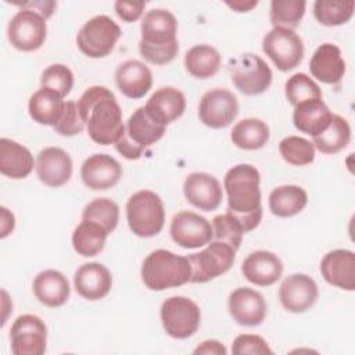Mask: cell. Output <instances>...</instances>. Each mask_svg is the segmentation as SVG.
I'll use <instances>...</instances> for the list:
<instances>
[{
    "label": "cell",
    "instance_id": "obj_40",
    "mask_svg": "<svg viewBox=\"0 0 355 355\" xmlns=\"http://www.w3.org/2000/svg\"><path fill=\"white\" fill-rule=\"evenodd\" d=\"M279 153L282 158L290 165L304 166L315 159L313 144L300 136H287L279 143Z\"/></svg>",
    "mask_w": 355,
    "mask_h": 355
},
{
    "label": "cell",
    "instance_id": "obj_38",
    "mask_svg": "<svg viewBox=\"0 0 355 355\" xmlns=\"http://www.w3.org/2000/svg\"><path fill=\"white\" fill-rule=\"evenodd\" d=\"M306 3L304 0H273L270 3V22L273 28L294 31L304 14Z\"/></svg>",
    "mask_w": 355,
    "mask_h": 355
},
{
    "label": "cell",
    "instance_id": "obj_7",
    "mask_svg": "<svg viewBox=\"0 0 355 355\" xmlns=\"http://www.w3.org/2000/svg\"><path fill=\"white\" fill-rule=\"evenodd\" d=\"M122 32L108 15H96L86 21L76 35L78 49L90 58L107 57L115 47Z\"/></svg>",
    "mask_w": 355,
    "mask_h": 355
},
{
    "label": "cell",
    "instance_id": "obj_15",
    "mask_svg": "<svg viewBox=\"0 0 355 355\" xmlns=\"http://www.w3.org/2000/svg\"><path fill=\"white\" fill-rule=\"evenodd\" d=\"M172 240L183 248H200L214 237L212 225L191 211L178 212L171 222Z\"/></svg>",
    "mask_w": 355,
    "mask_h": 355
},
{
    "label": "cell",
    "instance_id": "obj_47",
    "mask_svg": "<svg viewBox=\"0 0 355 355\" xmlns=\"http://www.w3.org/2000/svg\"><path fill=\"white\" fill-rule=\"evenodd\" d=\"M226 348L222 343L216 341V340H207L202 341L194 351L193 354H212V355H226Z\"/></svg>",
    "mask_w": 355,
    "mask_h": 355
},
{
    "label": "cell",
    "instance_id": "obj_26",
    "mask_svg": "<svg viewBox=\"0 0 355 355\" xmlns=\"http://www.w3.org/2000/svg\"><path fill=\"white\" fill-rule=\"evenodd\" d=\"M309 71L318 80L336 85L345 73V61L341 57V50L331 43L320 44L311 57Z\"/></svg>",
    "mask_w": 355,
    "mask_h": 355
},
{
    "label": "cell",
    "instance_id": "obj_8",
    "mask_svg": "<svg viewBox=\"0 0 355 355\" xmlns=\"http://www.w3.org/2000/svg\"><path fill=\"white\" fill-rule=\"evenodd\" d=\"M230 79L236 89L247 96L266 92L272 83L269 65L257 54L245 53L229 61Z\"/></svg>",
    "mask_w": 355,
    "mask_h": 355
},
{
    "label": "cell",
    "instance_id": "obj_41",
    "mask_svg": "<svg viewBox=\"0 0 355 355\" xmlns=\"http://www.w3.org/2000/svg\"><path fill=\"white\" fill-rule=\"evenodd\" d=\"M40 85L43 89L65 97L73 86V73L64 64H51L42 72Z\"/></svg>",
    "mask_w": 355,
    "mask_h": 355
},
{
    "label": "cell",
    "instance_id": "obj_29",
    "mask_svg": "<svg viewBox=\"0 0 355 355\" xmlns=\"http://www.w3.org/2000/svg\"><path fill=\"white\" fill-rule=\"evenodd\" d=\"M331 118L333 114L322 98L301 103L294 107L293 112L294 126L312 137L320 135L330 125Z\"/></svg>",
    "mask_w": 355,
    "mask_h": 355
},
{
    "label": "cell",
    "instance_id": "obj_22",
    "mask_svg": "<svg viewBox=\"0 0 355 355\" xmlns=\"http://www.w3.org/2000/svg\"><path fill=\"white\" fill-rule=\"evenodd\" d=\"M76 293L89 301H97L108 295L112 286L111 272L98 262L83 263L73 276Z\"/></svg>",
    "mask_w": 355,
    "mask_h": 355
},
{
    "label": "cell",
    "instance_id": "obj_16",
    "mask_svg": "<svg viewBox=\"0 0 355 355\" xmlns=\"http://www.w3.org/2000/svg\"><path fill=\"white\" fill-rule=\"evenodd\" d=\"M316 282L304 273L290 275L279 288V300L283 308L291 313H302L312 308L318 300Z\"/></svg>",
    "mask_w": 355,
    "mask_h": 355
},
{
    "label": "cell",
    "instance_id": "obj_45",
    "mask_svg": "<svg viewBox=\"0 0 355 355\" xmlns=\"http://www.w3.org/2000/svg\"><path fill=\"white\" fill-rule=\"evenodd\" d=\"M114 8H115L116 15L122 21L135 22L141 17V14L146 8V1H122V0H118V1H115Z\"/></svg>",
    "mask_w": 355,
    "mask_h": 355
},
{
    "label": "cell",
    "instance_id": "obj_49",
    "mask_svg": "<svg viewBox=\"0 0 355 355\" xmlns=\"http://www.w3.org/2000/svg\"><path fill=\"white\" fill-rule=\"evenodd\" d=\"M226 4H227V7L233 8L237 12H247L251 8H254L258 4V1L257 0H251V1H241V0H239V1H227Z\"/></svg>",
    "mask_w": 355,
    "mask_h": 355
},
{
    "label": "cell",
    "instance_id": "obj_30",
    "mask_svg": "<svg viewBox=\"0 0 355 355\" xmlns=\"http://www.w3.org/2000/svg\"><path fill=\"white\" fill-rule=\"evenodd\" d=\"M64 105L65 101L61 96L42 87L31 96L28 111L35 122L46 126H55L62 115Z\"/></svg>",
    "mask_w": 355,
    "mask_h": 355
},
{
    "label": "cell",
    "instance_id": "obj_6",
    "mask_svg": "<svg viewBox=\"0 0 355 355\" xmlns=\"http://www.w3.org/2000/svg\"><path fill=\"white\" fill-rule=\"evenodd\" d=\"M126 219L136 236H157L165 223V209L161 197L151 190L136 191L126 202Z\"/></svg>",
    "mask_w": 355,
    "mask_h": 355
},
{
    "label": "cell",
    "instance_id": "obj_34",
    "mask_svg": "<svg viewBox=\"0 0 355 355\" xmlns=\"http://www.w3.org/2000/svg\"><path fill=\"white\" fill-rule=\"evenodd\" d=\"M107 236L108 233L98 223L82 219L72 233L73 250L82 257H96L103 251Z\"/></svg>",
    "mask_w": 355,
    "mask_h": 355
},
{
    "label": "cell",
    "instance_id": "obj_46",
    "mask_svg": "<svg viewBox=\"0 0 355 355\" xmlns=\"http://www.w3.org/2000/svg\"><path fill=\"white\" fill-rule=\"evenodd\" d=\"M22 7V10H32L39 12L42 17H44V19L50 18L54 12V8L57 7L55 1H28V3H22L18 4Z\"/></svg>",
    "mask_w": 355,
    "mask_h": 355
},
{
    "label": "cell",
    "instance_id": "obj_2",
    "mask_svg": "<svg viewBox=\"0 0 355 355\" xmlns=\"http://www.w3.org/2000/svg\"><path fill=\"white\" fill-rule=\"evenodd\" d=\"M259 171L250 164L230 168L223 179L227 194V214L234 216L244 233L254 230L262 219Z\"/></svg>",
    "mask_w": 355,
    "mask_h": 355
},
{
    "label": "cell",
    "instance_id": "obj_12",
    "mask_svg": "<svg viewBox=\"0 0 355 355\" xmlns=\"http://www.w3.org/2000/svg\"><path fill=\"white\" fill-rule=\"evenodd\" d=\"M46 35V19L36 11L19 10L8 22V42L17 50L35 51L40 49Z\"/></svg>",
    "mask_w": 355,
    "mask_h": 355
},
{
    "label": "cell",
    "instance_id": "obj_44",
    "mask_svg": "<svg viewBox=\"0 0 355 355\" xmlns=\"http://www.w3.org/2000/svg\"><path fill=\"white\" fill-rule=\"evenodd\" d=\"M232 352L234 355H265L273 354L268 343L257 334H240L233 340Z\"/></svg>",
    "mask_w": 355,
    "mask_h": 355
},
{
    "label": "cell",
    "instance_id": "obj_19",
    "mask_svg": "<svg viewBox=\"0 0 355 355\" xmlns=\"http://www.w3.org/2000/svg\"><path fill=\"white\" fill-rule=\"evenodd\" d=\"M80 178L90 190H107L122 178V166L108 154H93L82 164Z\"/></svg>",
    "mask_w": 355,
    "mask_h": 355
},
{
    "label": "cell",
    "instance_id": "obj_36",
    "mask_svg": "<svg viewBox=\"0 0 355 355\" xmlns=\"http://www.w3.org/2000/svg\"><path fill=\"white\" fill-rule=\"evenodd\" d=\"M355 10V3L349 1H331L316 0L313 3V15L319 24L324 26H338L348 22Z\"/></svg>",
    "mask_w": 355,
    "mask_h": 355
},
{
    "label": "cell",
    "instance_id": "obj_18",
    "mask_svg": "<svg viewBox=\"0 0 355 355\" xmlns=\"http://www.w3.org/2000/svg\"><path fill=\"white\" fill-rule=\"evenodd\" d=\"M227 305L230 316L241 326H259L268 312L262 294L250 287H239L232 291Z\"/></svg>",
    "mask_w": 355,
    "mask_h": 355
},
{
    "label": "cell",
    "instance_id": "obj_4",
    "mask_svg": "<svg viewBox=\"0 0 355 355\" xmlns=\"http://www.w3.org/2000/svg\"><path fill=\"white\" fill-rule=\"evenodd\" d=\"M191 268L186 257L168 250H155L143 262V283L154 291L179 287L190 282Z\"/></svg>",
    "mask_w": 355,
    "mask_h": 355
},
{
    "label": "cell",
    "instance_id": "obj_11",
    "mask_svg": "<svg viewBox=\"0 0 355 355\" xmlns=\"http://www.w3.org/2000/svg\"><path fill=\"white\" fill-rule=\"evenodd\" d=\"M262 50L283 72L294 69L304 58L302 39L286 28L270 29L262 39Z\"/></svg>",
    "mask_w": 355,
    "mask_h": 355
},
{
    "label": "cell",
    "instance_id": "obj_43",
    "mask_svg": "<svg viewBox=\"0 0 355 355\" xmlns=\"http://www.w3.org/2000/svg\"><path fill=\"white\" fill-rule=\"evenodd\" d=\"M53 128H54L55 133H58L61 136H67V137L75 136L85 129V122L79 114L78 104L75 101L65 103L62 115H61L60 121L55 123V126H53Z\"/></svg>",
    "mask_w": 355,
    "mask_h": 355
},
{
    "label": "cell",
    "instance_id": "obj_31",
    "mask_svg": "<svg viewBox=\"0 0 355 355\" xmlns=\"http://www.w3.org/2000/svg\"><path fill=\"white\" fill-rule=\"evenodd\" d=\"M308 202L306 191L297 184H284L269 194V209L279 218H290L300 214Z\"/></svg>",
    "mask_w": 355,
    "mask_h": 355
},
{
    "label": "cell",
    "instance_id": "obj_3",
    "mask_svg": "<svg viewBox=\"0 0 355 355\" xmlns=\"http://www.w3.org/2000/svg\"><path fill=\"white\" fill-rule=\"evenodd\" d=\"M140 32L139 51L146 61L165 65L175 60L179 51L176 39L178 21L171 11L164 8L147 11L141 19Z\"/></svg>",
    "mask_w": 355,
    "mask_h": 355
},
{
    "label": "cell",
    "instance_id": "obj_42",
    "mask_svg": "<svg viewBox=\"0 0 355 355\" xmlns=\"http://www.w3.org/2000/svg\"><path fill=\"white\" fill-rule=\"evenodd\" d=\"M212 230L218 241H223L230 247H233L234 250H239L243 240L244 230L240 222L234 216H232L227 212L216 215L212 219Z\"/></svg>",
    "mask_w": 355,
    "mask_h": 355
},
{
    "label": "cell",
    "instance_id": "obj_10",
    "mask_svg": "<svg viewBox=\"0 0 355 355\" xmlns=\"http://www.w3.org/2000/svg\"><path fill=\"white\" fill-rule=\"evenodd\" d=\"M236 250L223 241H209L207 248L187 257L191 283H207L226 273L234 263Z\"/></svg>",
    "mask_w": 355,
    "mask_h": 355
},
{
    "label": "cell",
    "instance_id": "obj_21",
    "mask_svg": "<svg viewBox=\"0 0 355 355\" xmlns=\"http://www.w3.org/2000/svg\"><path fill=\"white\" fill-rule=\"evenodd\" d=\"M320 273L324 280L341 290H355V254L351 250L329 251L320 261Z\"/></svg>",
    "mask_w": 355,
    "mask_h": 355
},
{
    "label": "cell",
    "instance_id": "obj_33",
    "mask_svg": "<svg viewBox=\"0 0 355 355\" xmlns=\"http://www.w3.org/2000/svg\"><path fill=\"white\" fill-rule=\"evenodd\" d=\"M269 126L258 118H245L237 122L232 132L230 139L233 144L241 150H259L269 140Z\"/></svg>",
    "mask_w": 355,
    "mask_h": 355
},
{
    "label": "cell",
    "instance_id": "obj_5",
    "mask_svg": "<svg viewBox=\"0 0 355 355\" xmlns=\"http://www.w3.org/2000/svg\"><path fill=\"white\" fill-rule=\"evenodd\" d=\"M165 129L166 126L158 123L144 107H140L129 116L121 139L115 143V148L126 159H139L147 147L164 136Z\"/></svg>",
    "mask_w": 355,
    "mask_h": 355
},
{
    "label": "cell",
    "instance_id": "obj_13",
    "mask_svg": "<svg viewBox=\"0 0 355 355\" xmlns=\"http://www.w3.org/2000/svg\"><path fill=\"white\" fill-rule=\"evenodd\" d=\"M11 352L14 355H43L47 344V327L35 315L18 316L10 330Z\"/></svg>",
    "mask_w": 355,
    "mask_h": 355
},
{
    "label": "cell",
    "instance_id": "obj_17",
    "mask_svg": "<svg viewBox=\"0 0 355 355\" xmlns=\"http://www.w3.org/2000/svg\"><path fill=\"white\" fill-rule=\"evenodd\" d=\"M183 193L186 200L201 211H215L223 197L219 180L207 172H193L183 183Z\"/></svg>",
    "mask_w": 355,
    "mask_h": 355
},
{
    "label": "cell",
    "instance_id": "obj_1",
    "mask_svg": "<svg viewBox=\"0 0 355 355\" xmlns=\"http://www.w3.org/2000/svg\"><path fill=\"white\" fill-rule=\"evenodd\" d=\"M79 114L93 141L101 146L115 144L123 130L122 111L114 93L105 86H92L78 100Z\"/></svg>",
    "mask_w": 355,
    "mask_h": 355
},
{
    "label": "cell",
    "instance_id": "obj_28",
    "mask_svg": "<svg viewBox=\"0 0 355 355\" xmlns=\"http://www.w3.org/2000/svg\"><path fill=\"white\" fill-rule=\"evenodd\" d=\"M35 166L32 153L22 144L3 137L0 139V172L11 179L26 178Z\"/></svg>",
    "mask_w": 355,
    "mask_h": 355
},
{
    "label": "cell",
    "instance_id": "obj_27",
    "mask_svg": "<svg viewBox=\"0 0 355 355\" xmlns=\"http://www.w3.org/2000/svg\"><path fill=\"white\" fill-rule=\"evenodd\" d=\"M33 293L39 302L46 306L57 308L64 305L71 294L68 279L58 270L47 269L33 279Z\"/></svg>",
    "mask_w": 355,
    "mask_h": 355
},
{
    "label": "cell",
    "instance_id": "obj_24",
    "mask_svg": "<svg viewBox=\"0 0 355 355\" xmlns=\"http://www.w3.org/2000/svg\"><path fill=\"white\" fill-rule=\"evenodd\" d=\"M144 108L153 119L166 126L183 115L186 110V97L179 89L164 86L151 94Z\"/></svg>",
    "mask_w": 355,
    "mask_h": 355
},
{
    "label": "cell",
    "instance_id": "obj_32",
    "mask_svg": "<svg viewBox=\"0 0 355 355\" xmlns=\"http://www.w3.org/2000/svg\"><path fill=\"white\" fill-rule=\"evenodd\" d=\"M220 54L209 44H197L184 55L186 71L197 79H208L220 68Z\"/></svg>",
    "mask_w": 355,
    "mask_h": 355
},
{
    "label": "cell",
    "instance_id": "obj_14",
    "mask_svg": "<svg viewBox=\"0 0 355 355\" xmlns=\"http://www.w3.org/2000/svg\"><path fill=\"white\" fill-rule=\"evenodd\" d=\"M239 114L237 97L226 89H212L200 100L198 118L211 129H222L229 126Z\"/></svg>",
    "mask_w": 355,
    "mask_h": 355
},
{
    "label": "cell",
    "instance_id": "obj_37",
    "mask_svg": "<svg viewBox=\"0 0 355 355\" xmlns=\"http://www.w3.org/2000/svg\"><path fill=\"white\" fill-rule=\"evenodd\" d=\"M82 219L98 223L108 234L112 233L119 220V207L110 198H94L90 201L83 212Z\"/></svg>",
    "mask_w": 355,
    "mask_h": 355
},
{
    "label": "cell",
    "instance_id": "obj_48",
    "mask_svg": "<svg viewBox=\"0 0 355 355\" xmlns=\"http://www.w3.org/2000/svg\"><path fill=\"white\" fill-rule=\"evenodd\" d=\"M0 211H1V226H0L1 233H0V237L4 239L6 236H8L14 230L15 219H14V215L6 207H1Z\"/></svg>",
    "mask_w": 355,
    "mask_h": 355
},
{
    "label": "cell",
    "instance_id": "obj_23",
    "mask_svg": "<svg viewBox=\"0 0 355 355\" xmlns=\"http://www.w3.org/2000/svg\"><path fill=\"white\" fill-rule=\"evenodd\" d=\"M241 273L250 283L266 287L275 284L280 279L283 263L276 254L259 250L247 255L241 265Z\"/></svg>",
    "mask_w": 355,
    "mask_h": 355
},
{
    "label": "cell",
    "instance_id": "obj_25",
    "mask_svg": "<svg viewBox=\"0 0 355 355\" xmlns=\"http://www.w3.org/2000/svg\"><path fill=\"white\" fill-rule=\"evenodd\" d=\"M115 83L123 96L137 100L144 97L151 89L153 73L141 61L128 60L118 65Z\"/></svg>",
    "mask_w": 355,
    "mask_h": 355
},
{
    "label": "cell",
    "instance_id": "obj_20",
    "mask_svg": "<svg viewBox=\"0 0 355 355\" xmlns=\"http://www.w3.org/2000/svg\"><path fill=\"white\" fill-rule=\"evenodd\" d=\"M36 173L49 187H60L72 176V159L60 147H46L37 154Z\"/></svg>",
    "mask_w": 355,
    "mask_h": 355
},
{
    "label": "cell",
    "instance_id": "obj_9",
    "mask_svg": "<svg viewBox=\"0 0 355 355\" xmlns=\"http://www.w3.org/2000/svg\"><path fill=\"white\" fill-rule=\"evenodd\" d=\"M161 322L168 336L184 340L197 331L201 322V312L193 300L183 295H175L162 302Z\"/></svg>",
    "mask_w": 355,
    "mask_h": 355
},
{
    "label": "cell",
    "instance_id": "obj_35",
    "mask_svg": "<svg viewBox=\"0 0 355 355\" xmlns=\"http://www.w3.org/2000/svg\"><path fill=\"white\" fill-rule=\"evenodd\" d=\"M351 140V128L347 119L334 115L330 125L318 136L313 137L312 144L323 154H336L347 147Z\"/></svg>",
    "mask_w": 355,
    "mask_h": 355
},
{
    "label": "cell",
    "instance_id": "obj_39",
    "mask_svg": "<svg viewBox=\"0 0 355 355\" xmlns=\"http://www.w3.org/2000/svg\"><path fill=\"white\" fill-rule=\"evenodd\" d=\"M284 93L288 103L294 107L309 100L322 98V90L319 85L311 76L302 72L294 73L286 80Z\"/></svg>",
    "mask_w": 355,
    "mask_h": 355
}]
</instances>
